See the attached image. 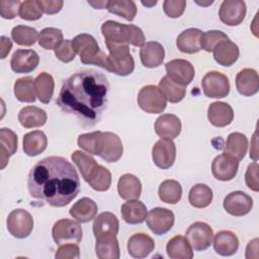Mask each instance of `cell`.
<instances>
[{"label":"cell","mask_w":259,"mask_h":259,"mask_svg":"<svg viewBox=\"0 0 259 259\" xmlns=\"http://www.w3.org/2000/svg\"><path fill=\"white\" fill-rule=\"evenodd\" d=\"M109 83L100 72L89 69L71 75L62 85L56 103L83 126H93L108 103Z\"/></svg>","instance_id":"1"},{"label":"cell","mask_w":259,"mask_h":259,"mask_svg":"<svg viewBox=\"0 0 259 259\" xmlns=\"http://www.w3.org/2000/svg\"><path fill=\"white\" fill-rule=\"evenodd\" d=\"M29 195L44 200L51 206L69 204L80 191V180L74 166L59 156L38 161L29 171L27 178Z\"/></svg>","instance_id":"2"},{"label":"cell","mask_w":259,"mask_h":259,"mask_svg":"<svg viewBox=\"0 0 259 259\" xmlns=\"http://www.w3.org/2000/svg\"><path fill=\"white\" fill-rule=\"evenodd\" d=\"M101 32L105 42L114 45H133L142 47L145 44L143 30L134 24H123L113 20H106L101 25Z\"/></svg>","instance_id":"3"},{"label":"cell","mask_w":259,"mask_h":259,"mask_svg":"<svg viewBox=\"0 0 259 259\" xmlns=\"http://www.w3.org/2000/svg\"><path fill=\"white\" fill-rule=\"evenodd\" d=\"M72 46L80 61L85 65H96L105 69L106 56L99 48L96 39L88 33H81L72 39Z\"/></svg>","instance_id":"4"},{"label":"cell","mask_w":259,"mask_h":259,"mask_svg":"<svg viewBox=\"0 0 259 259\" xmlns=\"http://www.w3.org/2000/svg\"><path fill=\"white\" fill-rule=\"evenodd\" d=\"M108 55L106 56L105 70L118 76H127L134 72L135 61L127 45L105 42Z\"/></svg>","instance_id":"5"},{"label":"cell","mask_w":259,"mask_h":259,"mask_svg":"<svg viewBox=\"0 0 259 259\" xmlns=\"http://www.w3.org/2000/svg\"><path fill=\"white\" fill-rule=\"evenodd\" d=\"M138 104L147 113H161L167 106V99L158 86L147 85L138 94Z\"/></svg>","instance_id":"6"},{"label":"cell","mask_w":259,"mask_h":259,"mask_svg":"<svg viewBox=\"0 0 259 259\" xmlns=\"http://www.w3.org/2000/svg\"><path fill=\"white\" fill-rule=\"evenodd\" d=\"M82 234L80 224L69 219L59 220L52 229L53 239L58 245L67 243L78 244L82 240Z\"/></svg>","instance_id":"7"},{"label":"cell","mask_w":259,"mask_h":259,"mask_svg":"<svg viewBox=\"0 0 259 259\" xmlns=\"http://www.w3.org/2000/svg\"><path fill=\"white\" fill-rule=\"evenodd\" d=\"M8 232L17 239H24L30 235L33 229L32 215L23 208L12 210L6 221Z\"/></svg>","instance_id":"8"},{"label":"cell","mask_w":259,"mask_h":259,"mask_svg":"<svg viewBox=\"0 0 259 259\" xmlns=\"http://www.w3.org/2000/svg\"><path fill=\"white\" fill-rule=\"evenodd\" d=\"M122 153L123 147L120 138L116 134L110 132H101L97 156L108 163H114L121 158Z\"/></svg>","instance_id":"9"},{"label":"cell","mask_w":259,"mask_h":259,"mask_svg":"<svg viewBox=\"0 0 259 259\" xmlns=\"http://www.w3.org/2000/svg\"><path fill=\"white\" fill-rule=\"evenodd\" d=\"M203 93L209 98H224L230 93V82L226 75L218 71L207 72L201 80Z\"/></svg>","instance_id":"10"},{"label":"cell","mask_w":259,"mask_h":259,"mask_svg":"<svg viewBox=\"0 0 259 259\" xmlns=\"http://www.w3.org/2000/svg\"><path fill=\"white\" fill-rule=\"evenodd\" d=\"M185 238L193 250L204 251L212 243L213 231L206 223L195 222L186 230Z\"/></svg>","instance_id":"11"},{"label":"cell","mask_w":259,"mask_h":259,"mask_svg":"<svg viewBox=\"0 0 259 259\" xmlns=\"http://www.w3.org/2000/svg\"><path fill=\"white\" fill-rule=\"evenodd\" d=\"M165 69L168 78L185 87L193 80L195 75L193 65L183 59H174L167 62Z\"/></svg>","instance_id":"12"},{"label":"cell","mask_w":259,"mask_h":259,"mask_svg":"<svg viewBox=\"0 0 259 259\" xmlns=\"http://www.w3.org/2000/svg\"><path fill=\"white\" fill-rule=\"evenodd\" d=\"M174 213L165 207L152 208L146 218L149 229L155 235H164L169 232L174 225Z\"/></svg>","instance_id":"13"},{"label":"cell","mask_w":259,"mask_h":259,"mask_svg":"<svg viewBox=\"0 0 259 259\" xmlns=\"http://www.w3.org/2000/svg\"><path fill=\"white\" fill-rule=\"evenodd\" d=\"M152 159L160 169H169L176 159V147L172 140L162 138L152 148Z\"/></svg>","instance_id":"14"},{"label":"cell","mask_w":259,"mask_h":259,"mask_svg":"<svg viewBox=\"0 0 259 259\" xmlns=\"http://www.w3.org/2000/svg\"><path fill=\"white\" fill-rule=\"evenodd\" d=\"M246 3L242 0H225L221 4L219 16L229 26L239 25L246 16Z\"/></svg>","instance_id":"15"},{"label":"cell","mask_w":259,"mask_h":259,"mask_svg":"<svg viewBox=\"0 0 259 259\" xmlns=\"http://www.w3.org/2000/svg\"><path fill=\"white\" fill-rule=\"evenodd\" d=\"M239 161L223 153L217 156L211 163V173L220 181H230L237 175Z\"/></svg>","instance_id":"16"},{"label":"cell","mask_w":259,"mask_h":259,"mask_svg":"<svg viewBox=\"0 0 259 259\" xmlns=\"http://www.w3.org/2000/svg\"><path fill=\"white\" fill-rule=\"evenodd\" d=\"M253 199L243 191H233L224 199L225 210L235 217H243L251 211Z\"/></svg>","instance_id":"17"},{"label":"cell","mask_w":259,"mask_h":259,"mask_svg":"<svg viewBox=\"0 0 259 259\" xmlns=\"http://www.w3.org/2000/svg\"><path fill=\"white\" fill-rule=\"evenodd\" d=\"M39 57L33 50H16L10 60V66L15 73H30L36 69Z\"/></svg>","instance_id":"18"},{"label":"cell","mask_w":259,"mask_h":259,"mask_svg":"<svg viewBox=\"0 0 259 259\" xmlns=\"http://www.w3.org/2000/svg\"><path fill=\"white\" fill-rule=\"evenodd\" d=\"M209 122L217 127L229 125L234 119V111L230 104L223 101H215L209 104L207 109Z\"/></svg>","instance_id":"19"},{"label":"cell","mask_w":259,"mask_h":259,"mask_svg":"<svg viewBox=\"0 0 259 259\" xmlns=\"http://www.w3.org/2000/svg\"><path fill=\"white\" fill-rule=\"evenodd\" d=\"M93 234L95 239L104 236H116L119 223L115 214L109 211L99 213L93 222Z\"/></svg>","instance_id":"20"},{"label":"cell","mask_w":259,"mask_h":259,"mask_svg":"<svg viewBox=\"0 0 259 259\" xmlns=\"http://www.w3.org/2000/svg\"><path fill=\"white\" fill-rule=\"evenodd\" d=\"M127 252L134 258H145L154 251L155 242L147 234H134L127 241Z\"/></svg>","instance_id":"21"},{"label":"cell","mask_w":259,"mask_h":259,"mask_svg":"<svg viewBox=\"0 0 259 259\" xmlns=\"http://www.w3.org/2000/svg\"><path fill=\"white\" fill-rule=\"evenodd\" d=\"M236 87L244 96L255 95L259 90V76L256 70L245 68L236 76Z\"/></svg>","instance_id":"22"},{"label":"cell","mask_w":259,"mask_h":259,"mask_svg":"<svg viewBox=\"0 0 259 259\" xmlns=\"http://www.w3.org/2000/svg\"><path fill=\"white\" fill-rule=\"evenodd\" d=\"M140 58L146 68H157L164 61V48L158 41H147L141 47Z\"/></svg>","instance_id":"23"},{"label":"cell","mask_w":259,"mask_h":259,"mask_svg":"<svg viewBox=\"0 0 259 259\" xmlns=\"http://www.w3.org/2000/svg\"><path fill=\"white\" fill-rule=\"evenodd\" d=\"M155 132L160 138L173 140L177 138L181 132V121L178 116L165 113L160 115L155 121Z\"/></svg>","instance_id":"24"},{"label":"cell","mask_w":259,"mask_h":259,"mask_svg":"<svg viewBox=\"0 0 259 259\" xmlns=\"http://www.w3.org/2000/svg\"><path fill=\"white\" fill-rule=\"evenodd\" d=\"M212 52L215 62L224 67H230L235 64L240 55L239 47L230 39L219 42Z\"/></svg>","instance_id":"25"},{"label":"cell","mask_w":259,"mask_h":259,"mask_svg":"<svg viewBox=\"0 0 259 259\" xmlns=\"http://www.w3.org/2000/svg\"><path fill=\"white\" fill-rule=\"evenodd\" d=\"M213 249L222 256L234 255L239 249V240L235 233L231 231H220L214 235Z\"/></svg>","instance_id":"26"},{"label":"cell","mask_w":259,"mask_h":259,"mask_svg":"<svg viewBox=\"0 0 259 259\" xmlns=\"http://www.w3.org/2000/svg\"><path fill=\"white\" fill-rule=\"evenodd\" d=\"M202 31L198 28H187L183 30L176 38V46L178 50L185 54L198 53L200 48V37Z\"/></svg>","instance_id":"27"},{"label":"cell","mask_w":259,"mask_h":259,"mask_svg":"<svg viewBox=\"0 0 259 259\" xmlns=\"http://www.w3.org/2000/svg\"><path fill=\"white\" fill-rule=\"evenodd\" d=\"M117 192L122 199H138L142 193V183L137 176L123 174L117 181Z\"/></svg>","instance_id":"28"},{"label":"cell","mask_w":259,"mask_h":259,"mask_svg":"<svg viewBox=\"0 0 259 259\" xmlns=\"http://www.w3.org/2000/svg\"><path fill=\"white\" fill-rule=\"evenodd\" d=\"M17 151V136L16 134L6 127L0 130V168L3 169Z\"/></svg>","instance_id":"29"},{"label":"cell","mask_w":259,"mask_h":259,"mask_svg":"<svg viewBox=\"0 0 259 259\" xmlns=\"http://www.w3.org/2000/svg\"><path fill=\"white\" fill-rule=\"evenodd\" d=\"M120 212L123 221L130 225L142 224L148 214L146 205L138 199H131L124 202L121 205Z\"/></svg>","instance_id":"30"},{"label":"cell","mask_w":259,"mask_h":259,"mask_svg":"<svg viewBox=\"0 0 259 259\" xmlns=\"http://www.w3.org/2000/svg\"><path fill=\"white\" fill-rule=\"evenodd\" d=\"M97 210L98 206L94 200L88 197H83L72 205L69 212L71 217L79 223H88L95 219Z\"/></svg>","instance_id":"31"},{"label":"cell","mask_w":259,"mask_h":259,"mask_svg":"<svg viewBox=\"0 0 259 259\" xmlns=\"http://www.w3.org/2000/svg\"><path fill=\"white\" fill-rule=\"evenodd\" d=\"M48 146V138L41 131H33L23 136V152L29 157L41 154Z\"/></svg>","instance_id":"32"},{"label":"cell","mask_w":259,"mask_h":259,"mask_svg":"<svg viewBox=\"0 0 259 259\" xmlns=\"http://www.w3.org/2000/svg\"><path fill=\"white\" fill-rule=\"evenodd\" d=\"M47 113L36 106H25L18 113V120L25 128L39 127L47 122Z\"/></svg>","instance_id":"33"},{"label":"cell","mask_w":259,"mask_h":259,"mask_svg":"<svg viewBox=\"0 0 259 259\" xmlns=\"http://www.w3.org/2000/svg\"><path fill=\"white\" fill-rule=\"evenodd\" d=\"M247 149H248L247 137L242 133L235 132V133H231L228 136L224 153L233 157L237 161H241L245 157L247 153Z\"/></svg>","instance_id":"34"},{"label":"cell","mask_w":259,"mask_h":259,"mask_svg":"<svg viewBox=\"0 0 259 259\" xmlns=\"http://www.w3.org/2000/svg\"><path fill=\"white\" fill-rule=\"evenodd\" d=\"M95 253L99 259H118L119 245L116 236H104L96 239Z\"/></svg>","instance_id":"35"},{"label":"cell","mask_w":259,"mask_h":259,"mask_svg":"<svg viewBox=\"0 0 259 259\" xmlns=\"http://www.w3.org/2000/svg\"><path fill=\"white\" fill-rule=\"evenodd\" d=\"M166 251L171 259H191L193 257L190 244L181 235H177L168 241Z\"/></svg>","instance_id":"36"},{"label":"cell","mask_w":259,"mask_h":259,"mask_svg":"<svg viewBox=\"0 0 259 259\" xmlns=\"http://www.w3.org/2000/svg\"><path fill=\"white\" fill-rule=\"evenodd\" d=\"M71 158L75 165L78 167L84 180L88 182L96 172L99 164L95 161L93 157L82 151H75L72 154Z\"/></svg>","instance_id":"37"},{"label":"cell","mask_w":259,"mask_h":259,"mask_svg":"<svg viewBox=\"0 0 259 259\" xmlns=\"http://www.w3.org/2000/svg\"><path fill=\"white\" fill-rule=\"evenodd\" d=\"M14 95L20 102H34L36 100L34 79L30 76L17 79L14 83Z\"/></svg>","instance_id":"38"},{"label":"cell","mask_w":259,"mask_h":259,"mask_svg":"<svg viewBox=\"0 0 259 259\" xmlns=\"http://www.w3.org/2000/svg\"><path fill=\"white\" fill-rule=\"evenodd\" d=\"M212 190L206 184L198 183L191 187L188 194L189 203L196 208H204L212 201Z\"/></svg>","instance_id":"39"},{"label":"cell","mask_w":259,"mask_h":259,"mask_svg":"<svg viewBox=\"0 0 259 259\" xmlns=\"http://www.w3.org/2000/svg\"><path fill=\"white\" fill-rule=\"evenodd\" d=\"M35 93L38 100L45 104L49 103L54 94L55 83L53 76L47 72H42L34 79Z\"/></svg>","instance_id":"40"},{"label":"cell","mask_w":259,"mask_h":259,"mask_svg":"<svg viewBox=\"0 0 259 259\" xmlns=\"http://www.w3.org/2000/svg\"><path fill=\"white\" fill-rule=\"evenodd\" d=\"M158 194L159 198L163 202L169 204H176L181 199L182 187L178 181L173 179H167L160 184Z\"/></svg>","instance_id":"41"},{"label":"cell","mask_w":259,"mask_h":259,"mask_svg":"<svg viewBox=\"0 0 259 259\" xmlns=\"http://www.w3.org/2000/svg\"><path fill=\"white\" fill-rule=\"evenodd\" d=\"M159 88L165 95L166 99L171 103L180 102L186 94V87L172 81L167 76H164L159 82Z\"/></svg>","instance_id":"42"},{"label":"cell","mask_w":259,"mask_h":259,"mask_svg":"<svg viewBox=\"0 0 259 259\" xmlns=\"http://www.w3.org/2000/svg\"><path fill=\"white\" fill-rule=\"evenodd\" d=\"M106 9L112 14L133 21L137 14V5L132 0H110L107 1Z\"/></svg>","instance_id":"43"},{"label":"cell","mask_w":259,"mask_h":259,"mask_svg":"<svg viewBox=\"0 0 259 259\" xmlns=\"http://www.w3.org/2000/svg\"><path fill=\"white\" fill-rule=\"evenodd\" d=\"M11 37L19 46L30 47L38 39V33L31 26L16 25L11 30Z\"/></svg>","instance_id":"44"},{"label":"cell","mask_w":259,"mask_h":259,"mask_svg":"<svg viewBox=\"0 0 259 259\" xmlns=\"http://www.w3.org/2000/svg\"><path fill=\"white\" fill-rule=\"evenodd\" d=\"M63 32L56 27H46L38 33V45L45 50H55L63 41Z\"/></svg>","instance_id":"45"},{"label":"cell","mask_w":259,"mask_h":259,"mask_svg":"<svg viewBox=\"0 0 259 259\" xmlns=\"http://www.w3.org/2000/svg\"><path fill=\"white\" fill-rule=\"evenodd\" d=\"M18 14L21 19L33 21L41 17L42 10L37 0H26L21 2Z\"/></svg>","instance_id":"46"},{"label":"cell","mask_w":259,"mask_h":259,"mask_svg":"<svg viewBox=\"0 0 259 259\" xmlns=\"http://www.w3.org/2000/svg\"><path fill=\"white\" fill-rule=\"evenodd\" d=\"M226 39H230L229 36L221 30H207L202 32L200 37V48L205 52H212L214 47Z\"/></svg>","instance_id":"47"},{"label":"cell","mask_w":259,"mask_h":259,"mask_svg":"<svg viewBox=\"0 0 259 259\" xmlns=\"http://www.w3.org/2000/svg\"><path fill=\"white\" fill-rule=\"evenodd\" d=\"M100 135H101L100 131L82 134L78 137V146L89 154L97 155Z\"/></svg>","instance_id":"48"},{"label":"cell","mask_w":259,"mask_h":259,"mask_svg":"<svg viewBox=\"0 0 259 259\" xmlns=\"http://www.w3.org/2000/svg\"><path fill=\"white\" fill-rule=\"evenodd\" d=\"M55 56L63 63H70L76 57L71 39L63 40L55 50Z\"/></svg>","instance_id":"49"},{"label":"cell","mask_w":259,"mask_h":259,"mask_svg":"<svg viewBox=\"0 0 259 259\" xmlns=\"http://www.w3.org/2000/svg\"><path fill=\"white\" fill-rule=\"evenodd\" d=\"M186 7V1L184 0H166L163 2V10L165 14L170 18L180 17Z\"/></svg>","instance_id":"50"},{"label":"cell","mask_w":259,"mask_h":259,"mask_svg":"<svg viewBox=\"0 0 259 259\" xmlns=\"http://www.w3.org/2000/svg\"><path fill=\"white\" fill-rule=\"evenodd\" d=\"M21 2L19 0H1L0 1V15L5 19H13L19 12V6Z\"/></svg>","instance_id":"51"},{"label":"cell","mask_w":259,"mask_h":259,"mask_svg":"<svg viewBox=\"0 0 259 259\" xmlns=\"http://www.w3.org/2000/svg\"><path fill=\"white\" fill-rule=\"evenodd\" d=\"M55 257L57 259H78L80 257V249L77 244H62L58 248Z\"/></svg>","instance_id":"52"},{"label":"cell","mask_w":259,"mask_h":259,"mask_svg":"<svg viewBox=\"0 0 259 259\" xmlns=\"http://www.w3.org/2000/svg\"><path fill=\"white\" fill-rule=\"evenodd\" d=\"M258 163L253 162L249 164L246 173H245V182L246 185L253 191L259 190V183H258Z\"/></svg>","instance_id":"53"},{"label":"cell","mask_w":259,"mask_h":259,"mask_svg":"<svg viewBox=\"0 0 259 259\" xmlns=\"http://www.w3.org/2000/svg\"><path fill=\"white\" fill-rule=\"evenodd\" d=\"M38 4L46 14H55L62 9L64 2L62 0H40Z\"/></svg>","instance_id":"54"},{"label":"cell","mask_w":259,"mask_h":259,"mask_svg":"<svg viewBox=\"0 0 259 259\" xmlns=\"http://www.w3.org/2000/svg\"><path fill=\"white\" fill-rule=\"evenodd\" d=\"M0 52H1V59H5L6 56L9 54L11 48H12V42L9 37L2 35L0 37Z\"/></svg>","instance_id":"55"},{"label":"cell","mask_w":259,"mask_h":259,"mask_svg":"<svg viewBox=\"0 0 259 259\" xmlns=\"http://www.w3.org/2000/svg\"><path fill=\"white\" fill-rule=\"evenodd\" d=\"M251 251L254 252V258L258 257L257 251H258V239H253L249 242L247 248H246V258H253V255L251 254Z\"/></svg>","instance_id":"56"},{"label":"cell","mask_w":259,"mask_h":259,"mask_svg":"<svg viewBox=\"0 0 259 259\" xmlns=\"http://www.w3.org/2000/svg\"><path fill=\"white\" fill-rule=\"evenodd\" d=\"M253 142L254 144L252 145V148L250 149V158H252L255 162L258 160V154H257V139H256V133L253 136Z\"/></svg>","instance_id":"57"},{"label":"cell","mask_w":259,"mask_h":259,"mask_svg":"<svg viewBox=\"0 0 259 259\" xmlns=\"http://www.w3.org/2000/svg\"><path fill=\"white\" fill-rule=\"evenodd\" d=\"M88 3L93 7H95L96 9H104L106 8V5H107V1H97V2L88 1Z\"/></svg>","instance_id":"58"},{"label":"cell","mask_w":259,"mask_h":259,"mask_svg":"<svg viewBox=\"0 0 259 259\" xmlns=\"http://www.w3.org/2000/svg\"><path fill=\"white\" fill-rule=\"evenodd\" d=\"M156 3H157V1H152V2H147V1L145 2V1H142V4H143V5H146V6H149V7L155 5Z\"/></svg>","instance_id":"59"}]
</instances>
